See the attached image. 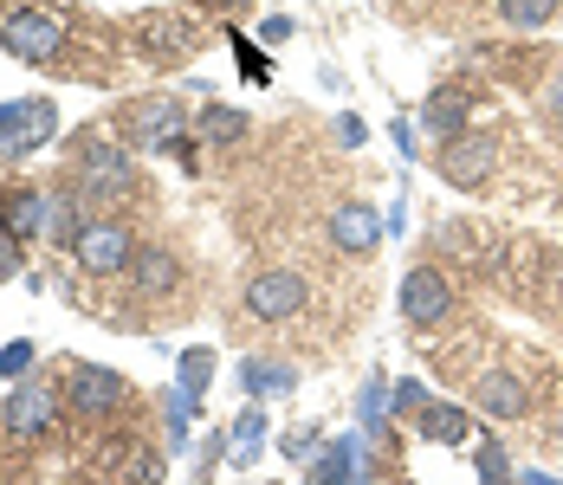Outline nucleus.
Returning <instances> with one entry per match:
<instances>
[{"label": "nucleus", "mask_w": 563, "mask_h": 485, "mask_svg": "<svg viewBox=\"0 0 563 485\" xmlns=\"http://www.w3.org/2000/svg\"><path fill=\"white\" fill-rule=\"evenodd\" d=\"M78 188L85 195H111V201H123V195H136V162H130V150L123 143H104L98 130L78 143Z\"/></svg>", "instance_id": "nucleus-1"}, {"label": "nucleus", "mask_w": 563, "mask_h": 485, "mask_svg": "<svg viewBox=\"0 0 563 485\" xmlns=\"http://www.w3.org/2000/svg\"><path fill=\"white\" fill-rule=\"evenodd\" d=\"M58 401H65V395H58L46 376H20L13 395L0 401V428L13 433V440H40V433L58 421Z\"/></svg>", "instance_id": "nucleus-2"}, {"label": "nucleus", "mask_w": 563, "mask_h": 485, "mask_svg": "<svg viewBox=\"0 0 563 485\" xmlns=\"http://www.w3.org/2000/svg\"><path fill=\"white\" fill-rule=\"evenodd\" d=\"M181 130H188V117H181L175 98H136V104H123V143L130 150H175Z\"/></svg>", "instance_id": "nucleus-3"}, {"label": "nucleus", "mask_w": 563, "mask_h": 485, "mask_svg": "<svg viewBox=\"0 0 563 485\" xmlns=\"http://www.w3.org/2000/svg\"><path fill=\"white\" fill-rule=\"evenodd\" d=\"M71 253H78V266H85V272L111 278V272H130L136 240H130V227H123V220H85V233L71 240Z\"/></svg>", "instance_id": "nucleus-4"}, {"label": "nucleus", "mask_w": 563, "mask_h": 485, "mask_svg": "<svg viewBox=\"0 0 563 485\" xmlns=\"http://www.w3.org/2000/svg\"><path fill=\"white\" fill-rule=\"evenodd\" d=\"M401 318L415 323V330H434V323L453 311V278L441 266H415L408 278H401Z\"/></svg>", "instance_id": "nucleus-5"}, {"label": "nucleus", "mask_w": 563, "mask_h": 485, "mask_svg": "<svg viewBox=\"0 0 563 485\" xmlns=\"http://www.w3.org/2000/svg\"><path fill=\"white\" fill-rule=\"evenodd\" d=\"M123 395H130V382L117 376V370H98V363H78V370L65 376V401H71L85 421H111L117 408H123Z\"/></svg>", "instance_id": "nucleus-6"}, {"label": "nucleus", "mask_w": 563, "mask_h": 485, "mask_svg": "<svg viewBox=\"0 0 563 485\" xmlns=\"http://www.w3.org/2000/svg\"><path fill=\"white\" fill-rule=\"evenodd\" d=\"M305 298H311V278H305V272H260V278L246 285V311H253L260 323L298 318Z\"/></svg>", "instance_id": "nucleus-7"}, {"label": "nucleus", "mask_w": 563, "mask_h": 485, "mask_svg": "<svg viewBox=\"0 0 563 485\" xmlns=\"http://www.w3.org/2000/svg\"><path fill=\"white\" fill-rule=\"evenodd\" d=\"M0 46H7L13 58H26V65H40V58H53L58 46H65V20L26 7V13H13V20L0 26Z\"/></svg>", "instance_id": "nucleus-8"}, {"label": "nucleus", "mask_w": 563, "mask_h": 485, "mask_svg": "<svg viewBox=\"0 0 563 485\" xmlns=\"http://www.w3.org/2000/svg\"><path fill=\"white\" fill-rule=\"evenodd\" d=\"M493 168H499V143H493V136H466V130H460L448 150H441V175H448L453 188H479Z\"/></svg>", "instance_id": "nucleus-9"}, {"label": "nucleus", "mask_w": 563, "mask_h": 485, "mask_svg": "<svg viewBox=\"0 0 563 485\" xmlns=\"http://www.w3.org/2000/svg\"><path fill=\"white\" fill-rule=\"evenodd\" d=\"M331 246L369 260V253L383 246V214H376L369 201H343V208H331Z\"/></svg>", "instance_id": "nucleus-10"}, {"label": "nucleus", "mask_w": 563, "mask_h": 485, "mask_svg": "<svg viewBox=\"0 0 563 485\" xmlns=\"http://www.w3.org/2000/svg\"><path fill=\"white\" fill-rule=\"evenodd\" d=\"M46 220H53V195H46V188H13V195L0 201V233H7L13 246L40 240V233H46Z\"/></svg>", "instance_id": "nucleus-11"}, {"label": "nucleus", "mask_w": 563, "mask_h": 485, "mask_svg": "<svg viewBox=\"0 0 563 485\" xmlns=\"http://www.w3.org/2000/svg\"><path fill=\"white\" fill-rule=\"evenodd\" d=\"M53 130H58V110L46 104V98H20V104H7V136H0V150L26 156V150H40Z\"/></svg>", "instance_id": "nucleus-12"}, {"label": "nucleus", "mask_w": 563, "mask_h": 485, "mask_svg": "<svg viewBox=\"0 0 563 485\" xmlns=\"http://www.w3.org/2000/svg\"><path fill=\"white\" fill-rule=\"evenodd\" d=\"M363 447H369V433H343V440H331L324 453H311L305 460V485H350L356 480V460H363Z\"/></svg>", "instance_id": "nucleus-13"}, {"label": "nucleus", "mask_w": 563, "mask_h": 485, "mask_svg": "<svg viewBox=\"0 0 563 485\" xmlns=\"http://www.w3.org/2000/svg\"><path fill=\"white\" fill-rule=\"evenodd\" d=\"M188 53H195V26L181 13H150L143 20V58L169 65V58H188Z\"/></svg>", "instance_id": "nucleus-14"}, {"label": "nucleus", "mask_w": 563, "mask_h": 485, "mask_svg": "<svg viewBox=\"0 0 563 485\" xmlns=\"http://www.w3.org/2000/svg\"><path fill=\"white\" fill-rule=\"evenodd\" d=\"M130 285H136L143 298H169L175 285H181V260H175L169 246H136V260H130Z\"/></svg>", "instance_id": "nucleus-15"}, {"label": "nucleus", "mask_w": 563, "mask_h": 485, "mask_svg": "<svg viewBox=\"0 0 563 485\" xmlns=\"http://www.w3.org/2000/svg\"><path fill=\"white\" fill-rule=\"evenodd\" d=\"M473 401H479V415H493V421H518V415H525V382L506 376V370H486V376L473 382Z\"/></svg>", "instance_id": "nucleus-16"}, {"label": "nucleus", "mask_w": 563, "mask_h": 485, "mask_svg": "<svg viewBox=\"0 0 563 485\" xmlns=\"http://www.w3.org/2000/svg\"><path fill=\"white\" fill-rule=\"evenodd\" d=\"M415 421H421V440H434V447H466L473 440V415L460 401H428Z\"/></svg>", "instance_id": "nucleus-17"}, {"label": "nucleus", "mask_w": 563, "mask_h": 485, "mask_svg": "<svg viewBox=\"0 0 563 485\" xmlns=\"http://www.w3.org/2000/svg\"><path fill=\"white\" fill-rule=\"evenodd\" d=\"M195 136H201V143H214V150H233V143H246V136H253V117H246V110H233V104H201Z\"/></svg>", "instance_id": "nucleus-18"}, {"label": "nucleus", "mask_w": 563, "mask_h": 485, "mask_svg": "<svg viewBox=\"0 0 563 485\" xmlns=\"http://www.w3.org/2000/svg\"><path fill=\"white\" fill-rule=\"evenodd\" d=\"M466 110H473V98H466V91H434L421 117H428V130H434L441 143H453V136L466 130Z\"/></svg>", "instance_id": "nucleus-19"}, {"label": "nucleus", "mask_w": 563, "mask_h": 485, "mask_svg": "<svg viewBox=\"0 0 563 485\" xmlns=\"http://www.w3.org/2000/svg\"><path fill=\"white\" fill-rule=\"evenodd\" d=\"M208 382H214V350H201V343H195V350H181V356H175V388H188V395H195V408L208 401Z\"/></svg>", "instance_id": "nucleus-20"}, {"label": "nucleus", "mask_w": 563, "mask_h": 485, "mask_svg": "<svg viewBox=\"0 0 563 485\" xmlns=\"http://www.w3.org/2000/svg\"><path fill=\"white\" fill-rule=\"evenodd\" d=\"M291 382H298V370H291V363H246V370H240V388H246V401L285 395Z\"/></svg>", "instance_id": "nucleus-21"}, {"label": "nucleus", "mask_w": 563, "mask_h": 485, "mask_svg": "<svg viewBox=\"0 0 563 485\" xmlns=\"http://www.w3.org/2000/svg\"><path fill=\"white\" fill-rule=\"evenodd\" d=\"M227 447H233V460H240V466H253V453L266 447V408H260V401L227 428Z\"/></svg>", "instance_id": "nucleus-22"}, {"label": "nucleus", "mask_w": 563, "mask_h": 485, "mask_svg": "<svg viewBox=\"0 0 563 485\" xmlns=\"http://www.w3.org/2000/svg\"><path fill=\"white\" fill-rule=\"evenodd\" d=\"M473 466H479V485H511V460L499 440H479L473 447Z\"/></svg>", "instance_id": "nucleus-23"}, {"label": "nucleus", "mask_w": 563, "mask_h": 485, "mask_svg": "<svg viewBox=\"0 0 563 485\" xmlns=\"http://www.w3.org/2000/svg\"><path fill=\"white\" fill-rule=\"evenodd\" d=\"M499 13H506V26L531 33V26H544V20L558 13V0H499Z\"/></svg>", "instance_id": "nucleus-24"}, {"label": "nucleus", "mask_w": 563, "mask_h": 485, "mask_svg": "<svg viewBox=\"0 0 563 485\" xmlns=\"http://www.w3.org/2000/svg\"><path fill=\"white\" fill-rule=\"evenodd\" d=\"M33 350H40V343H33V337H13V343H7V350H0V376H26V370H33Z\"/></svg>", "instance_id": "nucleus-25"}, {"label": "nucleus", "mask_w": 563, "mask_h": 485, "mask_svg": "<svg viewBox=\"0 0 563 485\" xmlns=\"http://www.w3.org/2000/svg\"><path fill=\"white\" fill-rule=\"evenodd\" d=\"M389 395H395L389 408H401V415H421V408L434 401V395H428V382H415V376H401V382L389 388Z\"/></svg>", "instance_id": "nucleus-26"}, {"label": "nucleus", "mask_w": 563, "mask_h": 485, "mask_svg": "<svg viewBox=\"0 0 563 485\" xmlns=\"http://www.w3.org/2000/svg\"><path fill=\"white\" fill-rule=\"evenodd\" d=\"M383 415H389V382H369L363 388V433L383 428Z\"/></svg>", "instance_id": "nucleus-27"}, {"label": "nucleus", "mask_w": 563, "mask_h": 485, "mask_svg": "<svg viewBox=\"0 0 563 485\" xmlns=\"http://www.w3.org/2000/svg\"><path fill=\"white\" fill-rule=\"evenodd\" d=\"M331 130H338V143H343V150H363V143H369V123H363V117H350V110H343V117L331 123Z\"/></svg>", "instance_id": "nucleus-28"}, {"label": "nucleus", "mask_w": 563, "mask_h": 485, "mask_svg": "<svg viewBox=\"0 0 563 485\" xmlns=\"http://www.w3.org/2000/svg\"><path fill=\"white\" fill-rule=\"evenodd\" d=\"M233 53H240V71H246V78H260V85H266V78H273V65H266V58L253 53V46H246V40H233Z\"/></svg>", "instance_id": "nucleus-29"}, {"label": "nucleus", "mask_w": 563, "mask_h": 485, "mask_svg": "<svg viewBox=\"0 0 563 485\" xmlns=\"http://www.w3.org/2000/svg\"><path fill=\"white\" fill-rule=\"evenodd\" d=\"M389 136H395V150H401L408 162L421 156V143H415V123H408V117H395V130H389Z\"/></svg>", "instance_id": "nucleus-30"}, {"label": "nucleus", "mask_w": 563, "mask_h": 485, "mask_svg": "<svg viewBox=\"0 0 563 485\" xmlns=\"http://www.w3.org/2000/svg\"><path fill=\"white\" fill-rule=\"evenodd\" d=\"M311 447H318V433H311V428H298V433H291V440H285V453H291V460H298V466H305V460H311Z\"/></svg>", "instance_id": "nucleus-31"}, {"label": "nucleus", "mask_w": 563, "mask_h": 485, "mask_svg": "<svg viewBox=\"0 0 563 485\" xmlns=\"http://www.w3.org/2000/svg\"><path fill=\"white\" fill-rule=\"evenodd\" d=\"M221 453H227V433H208V440H201V480L214 473V460H221Z\"/></svg>", "instance_id": "nucleus-32"}, {"label": "nucleus", "mask_w": 563, "mask_h": 485, "mask_svg": "<svg viewBox=\"0 0 563 485\" xmlns=\"http://www.w3.org/2000/svg\"><path fill=\"white\" fill-rule=\"evenodd\" d=\"M260 40H266V46H279V40H291V20H285V13H273V20L260 26Z\"/></svg>", "instance_id": "nucleus-33"}, {"label": "nucleus", "mask_w": 563, "mask_h": 485, "mask_svg": "<svg viewBox=\"0 0 563 485\" xmlns=\"http://www.w3.org/2000/svg\"><path fill=\"white\" fill-rule=\"evenodd\" d=\"M13 272H20V246L7 240V246H0V278H13Z\"/></svg>", "instance_id": "nucleus-34"}, {"label": "nucleus", "mask_w": 563, "mask_h": 485, "mask_svg": "<svg viewBox=\"0 0 563 485\" xmlns=\"http://www.w3.org/2000/svg\"><path fill=\"white\" fill-rule=\"evenodd\" d=\"M518 485H563V480H551V473H518Z\"/></svg>", "instance_id": "nucleus-35"}, {"label": "nucleus", "mask_w": 563, "mask_h": 485, "mask_svg": "<svg viewBox=\"0 0 563 485\" xmlns=\"http://www.w3.org/2000/svg\"><path fill=\"white\" fill-rule=\"evenodd\" d=\"M551 117H563V71H558V85H551Z\"/></svg>", "instance_id": "nucleus-36"}, {"label": "nucleus", "mask_w": 563, "mask_h": 485, "mask_svg": "<svg viewBox=\"0 0 563 485\" xmlns=\"http://www.w3.org/2000/svg\"><path fill=\"white\" fill-rule=\"evenodd\" d=\"M214 7H221V13H233V7H246V0H214Z\"/></svg>", "instance_id": "nucleus-37"}, {"label": "nucleus", "mask_w": 563, "mask_h": 485, "mask_svg": "<svg viewBox=\"0 0 563 485\" xmlns=\"http://www.w3.org/2000/svg\"><path fill=\"white\" fill-rule=\"evenodd\" d=\"M551 433H558V447H563V415H558V421H551Z\"/></svg>", "instance_id": "nucleus-38"}]
</instances>
